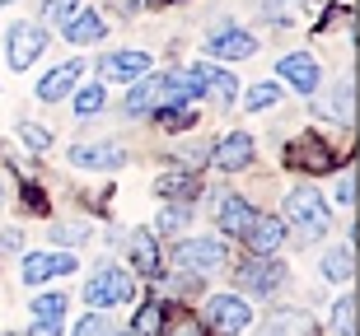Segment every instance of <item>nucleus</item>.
Masks as SVG:
<instances>
[{
  "label": "nucleus",
  "mask_w": 360,
  "mask_h": 336,
  "mask_svg": "<svg viewBox=\"0 0 360 336\" xmlns=\"http://www.w3.org/2000/svg\"><path fill=\"white\" fill-rule=\"evenodd\" d=\"M19 135H24L28 149H47V145H52V131H47V126H33V121H24V126H19Z\"/></svg>",
  "instance_id": "72a5a7b5"
},
{
  "label": "nucleus",
  "mask_w": 360,
  "mask_h": 336,
  "mask_svg": "<svg viewBox=\"0 0 360 336\" xmlns=\"http://www.w3.org/2000/svg\"><path fill=\"white\" fill-rule=\"evenodd\" d=\"M70 163H75V168H98V173H108V168H122L127 154H122V145H112V140H94V145L70 149Z\"/></svg>",
  "instance_id": "9b49d317"
},
{
  "label": "nucleus",
  "mask_w": 360,
  "mask_h": 336,
  "mask_svg": "<svg viewBox=\"0 0 360 336\" xmlns=\"http://www.w3.org/2000/svg\"><path fill=\"white\" fill-rule=\"evenodd\" d=\"M285 220L295 224L300 243H319L328 234V206H323V196L314 187H295L285 196Z\"/></svg>",
  "instance_id": "f257e3e1"
},
{
  "label": "nucleus",
  "mask_w": 360,
  "mask_h": 336,
  "mask_svg": "<svg viewBox=\"0 0 360 336\" xmlns=\"http://www.w3.org/2000/svg\"><path fill=\"white\" fill-rule=\"evenodd\" d=\"M323 276L328 281H351L356 276V253L351 248H333V253L323 257Z\"/></svg>",
  "instance_id": "393cba45"
},
{
  "label": "nucleus",
  "mask_w": 360,
  "mask_h": 336,
  "mask_svg": "<svg viewBox=\"0 0 360 336\" xmlns=\"http://www.w3.org/2000/svg\"><path fill=\"white\" fill-rule=\"evenodd\" d=\"M356 201V177H347L342 187H337V206H351Z\"/></svg>",
  "instance_id": "4c0bfd02"
},
{
  "label": "nucleus",
  "mask_w": 360,
  "mask_h": 336,
  "mask_svg": "<svg viewBox=\"0 0 360 336\" xmlns=\"http://www.w3.org/2000/svg\"><path fill=\"white\" fill-rule=\"evenodd\" d=\"M75 10H80V0H47V5H42V19H61V24H66Z\"/></svg>",
  "instance_id": "c9c22d12"
},
{
  "label": "nucleus",
  "mask_w": 360,
  "mask_h": 336,
  "mask_svg": "<svg viewBox=\"0 0 360 336\" xmlns=\"http://www.w3.org/2000/svg\"><path fill=\"white\" fill-rule=\"evenodd\" d=\"M103 80H122V84H131V80H141V75H150L155 70V61H150V52H112V56H103Z\"/></svg>",
  "instance_id": "ddd939ff"
},
{
  "label": "nucleus",
  "mask_w": 360,
  "mask_h": 336,
  "mask_svg": "<svg viewBox=\"0 0 360 336\" xmlns=\"http://www.w3.org/2000/svg\"><path fill=\"white\" fill-rule=\"evenodd\" d=\"M52 238H56V243H84V238H89V224L61 220V224H52Z\"/></svg>",
  "instance_id": "2f4dec72"
},
{
  "label": "nucleus",
  "mask_w": 360,
  "mask_h": 336,
  "mask_svg": "<svg viewBox=\"0 0 360 336\" xmlns=\"http://www.w3.org/2000/svg\"><path fill=\"white\" fill-rule=\"evenodd\" d=\"M211 159H215V168H225V173H239V168H248V163H253V135H248V131L225 135V140L211 149Z\"/></svg>",
  "instance_id": "4468645a"
},
{
  "label": "nucleus",
  "mask_w": 360,
  "mask_h": 336,
  "mask_svg": "<svg viewBox=\"0 0 360 336\" xmlns=\"http://www.w3.org/2000/svg\"><path fill=\"white\" fill-rule=\"evenodd\" d=\"M160 5H178V0H160Z\"/></svg>",
  "instance_id": "58836bf2"
},
{
  "label": "nucleus",
  "mask_w": 360,
  "mask_h": 336,
  "mask_svg": "<svg viewBox=\"0 0 360 336\" xmlns=\"http://www.w3.org/2000/svg\"><path fill=\"white\" fill-rule=\"evenodd\" d=\"M0 5H14V0H0Z\"/></svg>",
  "instance_id": "ea45409f"
},
{
  "label": "nucleus",
  "mask_w": 360,
  "mask_h": 336,
  "mask_svg": "<svg viewBox=\"0 0 360 336\" xmlns=\"http://www.w3.org/2000/svg\"><path fill=\"white\" fill-rule=\"evenodd\" d=\"M206 52L220 61H248V56H257V38L248 28H220L215 38H206Z\"/></svg>",
  "instance_id": "6e6552de"
},
{
  "label": "nucleus",
  "mask_w": 360,
  "mask_h": 336,
  "mask_svg": "<svg viewBox=\"0 0 360 336\" xmlns=\"http://www.w3.org/2000/svg\"><path fill=\"white\" fill-rule=\"evenodd\" d=\"M333 323H337V336H356V295H347L342 304H337Z\"/></svg>",
  "instance_id": "c756f323"
},
{
  "label": "nucleus",
  "mask_w": 360,
  "mask_h": 336,
  "mask_svg": "<svg viewBox=\"0 0 360 336\" xmlns=\"http://www.w3.org/2000/svg\"><path fill=\"white\" fill-rule=\"evenodd\" d=\"M229 262V253H225V243L220 238H187L183 248H178V267L183 271H220Z\"/></svg>",
  "instance_id": "20e7f679"
},
{
  "label": "nucleus",
  "mask_w": 360,
  "mask_h": 336,
  "mask_svg": "<svg viewBox=\"0 0 360 336\" xmlns=\"http://www.w3.org/2000/svg\"><path fill=\"white\" fill-rule=\"evenodd\" d=\"M75 267H80V262L70 253H33V257H24V281L42 285V281H52V276H70Z\"/></svg>",
  "instance_id": "f8f14e48"
},
{
  "label": "nucleus",
  "mask_w": 360,
  "mask_h": 336,
  "mask_svg": "<svg viewBox=\"0 0 360 336\" xmlns=\"http://www.w3.org/2000/svg\"><path fill=\"white\" fill-rule=\"evenodd\" d=\"M295 5H300V0H262V14H267L271 24H290Z\"/></svg>",
  "instance_id": "473e14b6"
},
{
  "label": "nucleus",
  "mask_w": 360,
  "mask_h": 336,
  "mask_svg": "<svg viewBox=\"0 0 360 336\" xmlns=\"http://www.w3.org/2000/svg\"><path fill=\"white\" fill-rule=\"evenodd\" d=\"M103 38V19L94 10H75L66 19V42H75V47H89V42Z\"/></svg>",
  "instance_id": "4be33fe9"
},
{
  "label": "nucleus",
  "mask_w": 360,
  "mask_h": 336,
  "mask_svg": "<svg viewBox=\"0 0 360 336\" xmlns=\"http://www.w3.org/2000/svg\"><path fill=\"white\" fill-rule=\"evenodd\" d=\"M248 323H253L248 299H239V295H215V299H211V327H215L220 336H239Z\"/></svg>",
  "instance_id": "39448f33"
},
{
  "label": "nucleus",
  "mask_w": 360,
  "mask_h": 336,
  "mask_svg": "<svg viewBox=\"0 0 360 336\" xmlns=\"http://www.w3.org/2000/svg\"><path fill=\"white\" fill-rule=\"evenodd\" d=\"M187 215H192V206H169V210L160 215V229L164 234H178V229L187 224Z\"/></svg>",
  "instance_id": "f704fd0d"
},
{
  "label": "nucleus",
  "mask_w": 360,
  "mask_h": 336,
  "mask_svg": "<svg viewBox=\"0 0 360 336\" xmlns=\"http://www.w3.org/2000/svg\"><path fill=\"white\" fill-rule=\"evenodd\" d=\"M276 75H285V84H290V89H300V94H319V84H323V70H319V61H314L309 52L281 56Z\"/></svg>",
  "instance_id": "423d86ee"
},
{
  "label": "nucleus",
  "mask_w": 360,
  "mask_h": 336,
  "mask_svg": "<svg viewBox=\"0 0 360 336\" xmlns=\"http://www.w3.org/2000/svg\"><path fill=\"white\" fill-rule=\"evenodd\" d=\"M70 336H117V332H112V323H108V318L89 313V318H80V323H75V332H70Z\"/></svg>",
  "instance_id": "7c9ffc66"
},
{
  "label": "nucleus",
  "mask_w": 360,
  "mask_h": 336,
  "mask_svg": "<svg viewBox=\"0 0 360 336\" xmlns=\"http://www.w3.org/2000/svg\"><path fill=\"white\" fill-rule=\"evenodd\" d=\"M314 332V323H309V313H300V309H276L262 323V332L257 336H309Z\"/></svg>",
  "instance_id": "a211bd4d"
},
{
  "label": "nucleus",
  "mask_w": 360,
  "mask_h": 336,
  "mask_svg": "<svg viewBox=\"0 0 360 336\" xmlns=\"http://www.w3.org/2000/svg\"><path fill=\"white\" fill-rule=\"evenodd\" d=\"M131 262H136V271L141 276H160V243H155V234L150 229H136L131 234Z\"/></svg>",
  "instance_id": "aec40b11"
},
{
  "label": "nucleus",
  "mask_w": 360,
  "mask_h": 336,
  "mask_svg": "<svg viewBox=\"0 0 360 336\" xmlns=\"http://www.w3.org/2000/svg\"><path fill=\"white\" fill-rule=\"evenodd\" d=\"M155 103H160V80L150 75L146 84H136L131 94H127V103H122V112H127V117H141V112H146V108H155Z\"/></svg>",
  "instance_id": "b1692460"
},
{
  "label": "nucleus",
  "mask_w": 360,
  "mask_h": 336,
  "mask_svg": "<svg viewBox=\"0 0 360 336\" xmlns=\"http://www.w3.org/2000/svg\"><path fill=\"white\" fill-rule=\"evenodd\" d=\"M136 299V276L122 267H103L84 281V304L89 309H112V304H131Z\"/></svg>",
  "instance_id": "f03ea898"
},
{
  "label": "nucleus",
  "mask_w": 360,
  "mask_h": 336,
  "mask_svg": "<svg viewBox=\"0 0 360 336\" xmlns=\"http://www.w3.org/2000/svg\"><path fill=\"white\" fill-rule=\"evenodd\" d=\"M192 121H197L192 103H169V108H160V126H169V131H187Z\"/></svg>",
  "instance_id": "c85d7f7f"
},
{
  "label": "nucleus",
  "mask_w": 360,
  "mask_h": 336,
  "mask_svg": "<svg viewBox=\"0 0 360 336\" xmlns=\"http://www.w3.org/2000/svg\"><path fill=\"white\" fill-rule=\"evenodd\" d=\"M253 215H257V210L243 201V196H220V206H215V220H220L225 234H243Z\"/></svg>",
  "instance_id": "412c9836"
},
{
  "label": "nucleus",
  "mask_w": 360,
  "mask_h": 336,
  "mask_svg": "<svg viewBox=\"0 0 360 336\" xmlns=\"http://www.w3.org/2000/svg\"><path fill=\"white\" fill-rule=\"evenodd\" d=\"M164 332V299H146L131 323V336H160Z\"/></svg>",
  "instance_id": "5701e85b"
},
{
  "label": "nucleus",
  "mask_w": 360,
  "mask_h": 336,
  "mask_svg": "<svg viewBox=\"0 0 360 336\" xmlns=\"http://www.w3.org/2000/svg\"><path fill=\"white\" fill-rule=\"evenodd\" d=\"M239 285L253 290V295H271V290L285 285V262H276V257H257V262H248V267L239 271Z\"/></svg>",
  "instance_id": "9d476101"
},
{
  "label": "nucleus",
  "mask_w": 360,
  "mask_h": 336,
  "mask_svg": "<svg viewBox=\"0 0 360 336\" xmlns=\"http://www.w3.org/2000/svg\"><path fill=\"white\" fill-rule=\"evenodd\" d=\"M155 191H160L164 201H174V206H192L197 191H201V182H197V173H164L160 182H155Z\"/></svg>",
  "instance_id": "6ab92c4d"
},
{
  "label": "nucleus",
  "mask_w": 360,
  "mask_h": 336,
  "mask_svg": "<svg viewBox=\"0 0 360 336\" xmlns=\"http://www.w3.org/2000/svg\"><path fill=\"white\" fill-rule=\"evenodd\" d=\"M103 103H108L103 84H80V94H75V112H80V117H98Z\"/></svg>",
  "instance_id": "bb28decb"
},
{
  "label": "nucleus",
  "mask_w": 360,
  "mask_h": 336,
  "mask_svg": "<svg viewBox=\"0 0 360 336\" xmlns=\"http://www.w3.org/2000/svg\"><path fill=\"white\" fill-rule=\"evenodd\" d=\"M192 80H197V89L211 98V103H220V108H229L234 94H239V80H234L225 66H192Z\"/></svg>",
  "instance_id": "1a4fd4ad"
},
{
  "label": "nucleus",
  "mask_w": 360,
  "mask_h": 336,
  "mask_svg": "<svg viewBox=\"0 0 360 336\" xmlns=\"http://www.w3.org/2000/svg\"><path fill=\"white\" fill-rule=\"evenodd\" d=\"M80 75H84V61H66V66H56L47 80H38V98L42 103H56V98H66L75 84H80Z\"/></svg>",
  "instance_id": "f3484780"
},
{
  "label": "nucleus",
  "mask_w": 360,
  "mask_h": 336,
  "mask_svg": "<svg viewBox=\"0 0 360 336\" xmlns=\"http://www.w3.org/2000/svg\"><path fill=\"white\" fill-rule=\"evenodd\" d=\"M42 47H47L42 24H14L10 33H5V56H10V70H28L42 56Z\"/></svg>",
  "instance_id": "7ed1b4c3"
},
{
  "label": "nucleus",
  "mask_w": 360,
  "mask_h": 336,
  "mask_svg": "<svg viewBox=\"0 0 360 336\" xmlns=\"http://www.w3.org/2000/svg\"><path fill=\"white\" fill-rule=\"evenodd\" d=\"M290 163L304 168V173H333L337 168V149L328 145V140H319V135H304V140H295Z\"/></svg>",
  "instance_id": "0eeeda50"
},
{
  "label": "nucleus",
  "mask_w": 360,
  "mask_h": 336,
  "mask_svg": "<svg viewBox=\"0 0 360 336\" xmlns=\"http://www.w3.org/2000/svg\"><path fill=\"white\" fill-rule=\"evenodd\" d=\"M243 103H248V112H267V108H276V103H281V84H267V80L253 84Z\"/></svg>",
  "instance_id": "cd10ccee"
},
{
  "label": "nucleus",
  "mask_w": 360,
  "mask_h": 336,
  "mask_svg": "<svg viewBox=\"0 0 360 336\" xmlns=\"http://www.w3.org/2000/svg\"><path fill=\"white\" fill-rule=\"evenodd\" d=\"M66 304H70V295H42V299H33V336H56L61 332V318H66Z\"/></svg>",
  "instance_id": "dca6fc26"
},
{
  "label": "nucleus",
  "mask_w": 360,
  "mask_h": 336,
  "mask_svg": "<svg viewBox=\"0 0 360 336\" xmlns=\"http://www.w3.org/2000/svg\"><path fill=\"white\" fill-rule=\"evenodd\" d=\"M351 108H356V89H351V80H347V84H337V89H333V98H328V108H323V112L337 117V121H351V117H356Z\"/></svg>",
  "instance_id": "a878e982"
},
{
  "label": "nucleus",
  "mask_w": 360,
  "mask_h": 336,
  "mask_svg": "<svg viewBox=\"0 0 360 336\" xmlns=\"http://www.w3.org/2000/svg\"><path fill=\"white\" fill-rule=\"evenodd\" d=\"M160 336H201V323L197 318H178V323L169 327V332H160Z\"/></svg>",
  "instance_id": "e433bc0d"
},
{
  "label": "nucleus",
  "mask_w": 360,
  "mask_h": 336,
  "mask_svg": "<svg viewBox=\"0 0 360 336\" xmlns=\"http://www.w3.org/2000/svg\"><path fill=\"white\" fill-rule=\"evenodd\" d=\"M243 238L253 243L257 257H271L281 243H285V224H281L276 215H253V220H248V229H243Z\"/></svg>",
  "instance_id": "2eb2a0df"
}]
</instances>
